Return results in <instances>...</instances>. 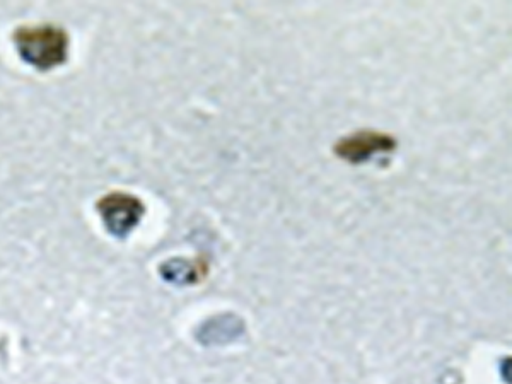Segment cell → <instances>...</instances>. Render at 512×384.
Masks as SVG:
<instances>
[{
    "label": "cell",
    "mask_w": 512,
    "mask_h": 384,
    "mask_svg": "<svg viewBox=\"0 0 512 384\" xmlns=\"http://www.w3.org/2000/svg\"><path fill=\"white\" fill-rule=\"evenodd\" d=\"M99 212L103 216L110 233L118 238L127 236L144 216V205L139 198L128 193H111L99 202Z\"/></svg>",
    "instance_id": "3957f363"
},
{
    "label": "cell",
    "mask_w": 512,
    "mask_h": 384,
    "mask_svg": "<svg viewBox=\"0 0 512 384\" xmlns=\"http://www.w3.org/2000/svg\"><path fill=\"white\" fill-rule=\"evenodd\" d=\"M14 41L21 57L41 70L64 64L69 52V38L65 31L50 24L19 28Z\"/></svg>",
    "instance_id": "6da1fadb"
},
{
    "label": "cell",
    "mask_w": 512,
    "mask_h": 384,
    "mask_svg": "<svg viewBox=\"0 0 512 384\" xmlns=\"http://www.w3.org/2000/svg\"><path fill=\"white\" fill-rule=\"evenodd\" d=\"M396 147L398 140L393 135L378 130H359L338 139L333 146V154L345 163L364 164L378 156L393 154Z\"/></svg>",
    "instance_id": "7a4b0ae2"
}]
</instances>
